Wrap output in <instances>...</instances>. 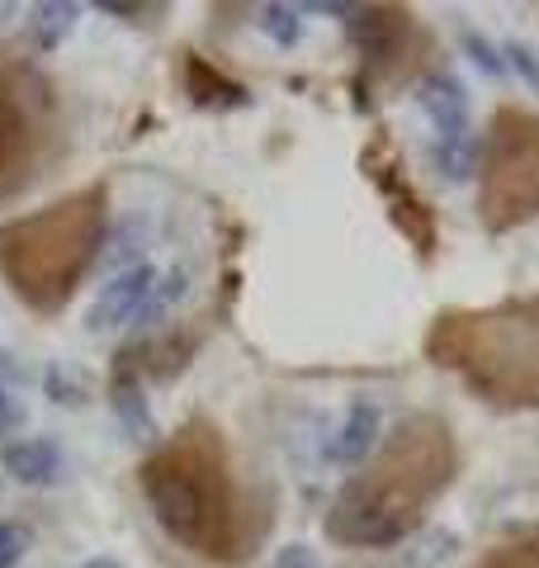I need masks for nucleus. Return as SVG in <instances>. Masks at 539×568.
Here are the masks:
<instances>
[{"mask_svg": "<svg viewBox=\"0 0 539 568\" xmlns=\"http://www.w3.org/2000/svg\"><path fill=\"white\" fill-rule=\"evenodd\" d=\"M265 568H322V564L313 555V545H284V549H275V559Z\"/></svg>", "mask_w": 539, "mask_h": 568, "instance_id": "nucleus-20", "label": "nucleus"}, {"mask_svg": "<svg viewBox=\"0 0 539 568\" xmlns=\"http://www.w3.org/2000/svg\"><path fill=\"white\" fill-rule=\"evenodd\" d=\"M142 488L156 507V521L171 530L180 545L209 559H242L237 530V488L227 474V450L218 426L190 422L171 446H161L142 465Z\"/></svg>", "mask_w": 539, "mask_h": 568, "instance_id": "nucleus-2", "label": "nucleus"}, {"mask_svg": "<svg viewBox=\"0 0 539 568\" xmlns=\"http://www.w3.org/2000/svg\"><path fill=\"white\" fill-rule=\"evenodd\" d=\"M20 81H24V71H14L10 85H6V71H0V200L24 190V181L33 175L29 171L33 166V119L20 95Z\"/></svg>", "mask_w": 539, "mask_h": 568, "instance_id": "nucleus-7", "label": "nucleus"}, {"mask_svg": "<svg viewBox=\"0 0 539 568\" xmlns=\"http://www.w3.org/2000/svg\"><path fill=\"white\" fill-rule=\"evenodd\" d=\"M77 6H39L33 10V20H29V39L39 52H52L71 29H77Z\"/></svg>", "mask_w": 539, "mask_h": 568, "instance_id": "nucleus-14", "label": "nucleus"}, {"mask_svg": "<svg viewBox=\"0 0 539 568\" xmlns=\"http://www.w3.org/2000/svg\"><path fill=\"white\" fill-rule=\"evenodd\" d=\"M365 175L384 190L393 223H398L403 233H407V242L417 246L421 256L436 252V213H430V204L417 194V185L407 181V171H403V162H398V148H393L384 133L365 148Z\"/></svg>", "mask_w": 539, "mask_h": 568, "instance_id": "nucleus-6", "label": "nucleus"}, {"mask_svg": "<svg viewBox=\"0 0 539 568\" xmlns=\"http://www.w3.org/2000/svg\"><path fill=\"white\" fill-rule=\"evenodd\" d=\"M14 559H20V530L0 526V568H10Z\"/></svg>", "mask_w": 539, "mask_h": 568, "instance_id": "nucleus-21", "label": "nucleus"}, {"mask_svg": "<svg viewBox=\"0 0 539 568\" xmlns=\"http://www.w3.org/2000/svg\"><path fill=\"white\" fill-rule=\"evenodd\" d=\"M478 219L488 233L539 219V114L520 104H501L482 138V181Z\"/></svg>", "mask_w": 539, "mask_h": 568, "instance_id": "nucleus-5", "label": "nucleus"}, {"mask_svg": "<svg viewBox=\"0 0 539 568\" xmlns=\"http://www.w3.org/2000/svg\"><path fill=\"white\" fill-rule=\"evenodd\" d=\"M85 568H123V564H119V559H110V555H100V559H90Z\"/></svg>", "mask_w": 539, "mask_h": 568, "instance_id": "nucleus-23", "label": "nucleus"}, {"mask_svg": "<svg viewBox=\"0 0 539 568\" xmlns=\"http://www.w3.org/2000/svg\"><path fill=\"white\" fill-rule=\"evenodd\" d=\"M379 440H384V413H379V403L359 398V403L346 407V417H340V426L332 432L327 459H332V465H346V469L350 465H365Z\"/></svg>", "mask_w": 539, "mask_h": 568, "instance_id": "nucleus-11", "label": "nucleus"}, {"mask_svg": "<svg viewBox=\"0 0 539 568\" xmlns=\"http://www.w3.org/2000/svg\"><path fill=\"white\" fill-rule=\"evenodd\" d=\"M104 227V190L90 185L77 190L58 209L39 213V219H20L0 227V271H6L10 290H20L33 308H62L71 290H77L81 265L95 256Z\"/></svg>", "mask_w": 539, "mask_h": 568, "instance_id": "nucleus-4", "label": "nucleus"}, {"mask_svg": "<svg viewBox=\"0 0 539 568\" xmlns=\"http://www.w3.org/2000/svg\"><path fill=\"white\" fill-rule=\"evenodd\" d=\"M430 162H436V171L445 175L449 185H464L478 171V142H474V133L469 138H436Z\"/></svg>", "mask_w": 539, "mask_h": 568, "instance_id": "nucleus-13", "label": "nucleus"}, {"mask_svg": "<svg viewBox=\"0 0 539 568\" xmlns=\"http://www.w3.org/2000/svg\"><path fill=\"white\" fill-rule=\"evenodd\" d=\"M350 39L374 71L403 67L407 43L417 39V20H411V10H403V6H359V10H350Z\"/></svg>", "mask_w": 539, "mask_h": 568, "instance_id": "nucleus-8", "label": "nucleus"}, {"mask_svg": "<svg viewBox=\"0 0 539 568\" xmlns=\"http://www.w3.org/2000/svg\"><path fill=\"white\" fill-rule=\"evenodd\" d=\"M501 58H507V71H516L530 91H539V58L530 43H501Z\"/></svg>", "mask_w": 539, "mask_h": 568, "instance_id": "nucleus-18", "label": "nucleus"}, {"mask_svg": "<svg viewBox=\"0 0 539 568\" xmlns=\"http://www.w3.org/2000/svg\"><path fill=\"white\" fill-rule=\"evenodd\" d=\"M417 104L421 114L430 119V129L436 138H469V91H464V81L455 71H426L417 81Z\"/></svg>", "mask_w": 539, "mask_h": 568, "instance_id": "nucleus-10", "label": "nucleus"}, {"mask_svg": "<svg viewBox=\"0 0 539 568\" xmlns=\"http://www.w3.org/2000/svg\"><path fill=\"white\" fill-rule=\"evenodd\" d=\"M156 280L161 275L152 271V265H129V271H119L110 284H100L95 298H90L85 327L90 332H119V327L142 323V313H148V304H152Z\"/></svg>", "mask_w": 539, "mask_h": 568, "instance_id": "nucleus-9", "label": "nucleus"}, {"mask_svg": "<svg viewBox=\"0 0 539 568\" xmlns=\"http://www.w3.org/2000/svg\"><path fill=\"white\" fill-rule=\"evenodd\" d=\"M455 474H459L455 432L430 413L407 417L393 426L384 450L336 493L327 511V536L350 549L398 545L411 530H421L426 511L455 484Z\"/></svg>", "mask_w": 539, "mask_h": 568, "instance_id": "nucleus-1", "label": "nucleus"}, {"mask_svg": "<svg viewBox=\"0 0 539 568\" xmlns=\"http://www.w3.org/2000/svg\"><path fill=\"white\" fill-rule=\"evenodd\" d=\"M426 355L497 407H539V298L449 308L430 323Z\"/></svg>", "mask_w": 539, "mask_h": 568, "instance_id": "nucleus-3", "label": "nucleus"}, {"mask_svg": "<svg viewBox=\"0 0 539 568\" xmlns=\"http://www.w3.org/2000/svg\"><path fill=\"white\" fill-rule=\"evenodd\" d=\"M459 43H464L469 62L482 71V77H507V58H501V48H497L492 39H482L478 29H464V33H459Z\"/></svg>", "mask_w": 539, "mask_h": 568, "instance_id": "nucleus-17", "label": "nucleus"}, {"mask_svg": "<svg viewBox=\"0 0 539 568\" xmlns=\"http://www.w3.org/2000/svg\"><path fill=\"white\" fill-rule=\"evenodd\" d=\"M48 394L58 398V403H81L85 388H81V379L71 375L67 365H52V369H48Z\"/></svg>", "mask_w": 539, "mask_h": 568, "instance_id": "nucleus-19", "label": "nucleus"}, {"mask_svg": "<svg viewBox=\"0 0 539 568\" xmlns=\"http://www.w3.org/2000/svg\"><path fill=\"white\" fill-rule=\"evenodd\" d=\"M0 465H6L10 478H20V484H52L58 478V465L62 455L52 446L48 436H24V440H10V446H0Z\"/></svg>", "mask_w": 539, "mask_h": 568, "instance_id": "nucleus-12", "label": "nucleus"}, {"mask_svg": "<svg viewBox=\"0 0 539 568\" xmlns=\"http://www.w3.org/2000/svg\"><path fill=\"white\" fill-rule=\"evenodd\" d=\"M474 568H539V536H520L497 545L492 555H482Z\"/></svg>", "mask_w": 539, "mask_h": 568, "instance_id": "nucleus-15", "label": "nucleus"}, {"mask_svg": "<svg viewBox=\"0 0 539 568\" xmlns=\"http://www.w3.org/2000/svg\"><path fill=\"white\" fill-rule=\"evenodd\" d=\"M14 422H20V403H14V394H10L6 384H0V436H6Z\"/></svg>", "mask_w": 539, "mask_h": 568, "instance_id": "nucleus-22", "label": "nucleus"}, {"mask_svg": "<svg viewBox=\"0 0 539 568\" xmlns=\"http://www.w3.org/2000/svg\"><path fill=\"white\" fill-rule=\"evenodd\" d=\"M256 24L265 29V39H275L279 48H294L303 39V20H298L294 6H265Z\"/></svg>", "mask_w": 539, "mask_h": 568, "instance_id": "nucleus-16", "label": "nucleus"}]
</instances>
